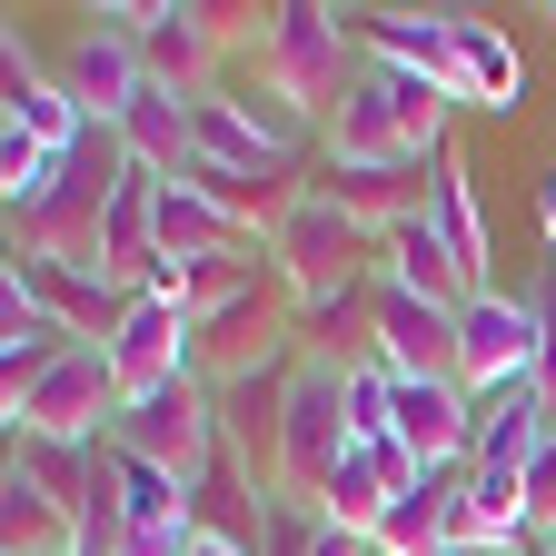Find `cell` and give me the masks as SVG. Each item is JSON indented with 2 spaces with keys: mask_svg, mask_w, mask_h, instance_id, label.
Here are the masks:
<instances>
[{
  "mask_svg": "<svg viewBox=\"0 0 556 556\" xmlns=\"http://www.w3.org/2000/svg\"><path fill=\"white\" fill-rule=\"evenodd\" d=\"M268 268L289 278L299 318L338 328V348H328V358H348V338H368V289H378V239H368L358 219H348V208H338L328 189H308V199L289 208V229L268 239Z\"/></svg>",
  "mask_w": 556,
  "mask_h": 556,
  "instance_id": "1",
  "label": "cell"
},
{
  "mask_svg": "<svg viewBox=\"0 0 556 556\" xmlns=\"http://www.w3.org/2000/svg\"><path fill=\"white\" fill-rule=\"evenodd\" d=\"M348 447H358V428H348V358L299 348L289 407H278V486H268V507H308L318 517V497H328V477L348 467Z\"/></svg>",
  "mask_w": 556,
  "mask_h": 556,
  "instance_id": "2",
  "label": "cell"
},
{
  "mask_svg": "<svg viewBox=\"0 0 556 556\" xmlns=\"http://www.w3.org/2000/svg\"><path fill=\"white\" fill-rule=\"evenodd\" d=\"M358 70H368L358 21L328 11V0H289V11L258 21V80H268L278 100H299L318 129L338 119V100H348V80H358Z\"/></svg>",
  "mask_w": 556,
  "mask_h": 556,
  "instance_id": "3",
  "label": "cell"
},
{
  "mask_svg": "<svg viewBox=\"0 0 556 556\" xmlns=\"http://www.w3.org/2000/svg\"><path fill=\"white\" fill-rule=\"evenodd\" d=\"M119 179H129L119 129H90V150H70L60 179L11 219V249H30V258H70V268H100V219H110Z\"/></svg>",
  "mask_w": 556,
  "mask_h": 556,
  "instance_id": "4",
  "label": "cell"
},
{
  "mask_svg": "<svg viewBox=\"0 0 556 556\" xmlns=\"http://www.w3.org/2000/svg\"><path fill=\"white\" fill-rule=\"evenodd\" d=\"M110 447H129V457L169 467L189 497H199V477L229 457V438H219V397H208L199 378H169V388H150V397H119Z\"/></svg>",
  "mask_w": 556,
  "mask_h": 556,
  "instance_id": "5",
  "label": "cell"
},
{
  "mask_svg": "<svg viewBox=\"0 0 556 556\" xmlns=\"http://www.w3.org/2000/svg\"><path fill=\"white\" fill-rule=\"evenodd\" d=\"M129 40L139 60H150V80L199 100V90H219V60L239 50V11H199V0H139L129 11Z\"/></svg>",
  "mask_w": 556,
  "mask_h": 556,
  "instance_id": "6",
  "label": "cell"
},
{
  "mask_svg": "<svg viewBox=\"0 0 556 556\" xmlns=\"http://www.w3.org/2000/svg\"><path fill=\"white\" fill-rule=\"evenodd\" d=\"M110 417H119V378H110V348H70V358L40 378V388H21L11 407H0V428L11 438H110Z\"/></svg>",
  "mask_w": 556,
  "mask_h": 556,
  "instance_id": "7",
  "label": "cell"
},
{
  "mask_svg": "<svg viewBox=\"0 0 556 556\" xmlns=\"http://www.w3.org/2000/svg\"><path fill=\"white\" fill-rule=\"evenodd\" d=\"M457 388L497 397V388H536V299L477 289L457 308Z\"/></svg>",
  "mask_w": 556,
  "mask_h": 556,
  "instance_id": "8",
  "label": "cell"
},
{
  "mask_svg": "<svg viewBox=\"0 0 556 556\" xmlns=\"http://www.w3.org/2000/svg\"><path fill=\"white\" fill-rule=\"evenodd\" d=\"M110 378H119V397H150L169 378H199V318L179 299H160V289H139L129 318H119V338H110Z\"/></svg>",
  "mask_w": 556,
  "mask_h": 556,
  "instance_id": "9",
  "label": "cell"
},
{
  "mask_svg": "<svg viewBox=\"0 0 556 556\" xmlns=\"http://www.w3.org/2000/svg\"><path fill=\"white\" fill-rule=\"evenodd\" d=\"M0 289H21V299H40L70 338H90V348H110L119 338V318H129V289H110L100 268H70V258H30V249H11L0 258Z\"/></svg>",
  "mask_w": 556,
  "mask_h": 556,
  "instance_id": "10",
  "label": "cell"
},
{
  "mask_svg": "<svg viewBox=\"0 0 556 556\" xmlns=\"http://www.w3.org/2000/svg\"><path fill=\"white\" fill-rule=\"evenodd\" d=\"M368 358L397 378H457V308L407 299V289H368Z\"/></svg>",
  "mask_w": 556,
  "mask_h": 556,
  "instance_id": "11",
  "label": "cell"
},
{
  "mask_svg": "<svg viewBox=\"0 0 556 556\" xmlns=\"http://www.w3.org/2000/svg\"><path fill=\"white\" fill-rule=\"evenodd\" d=\"M70 100H80L100 129H119L129 119V100L150 90V60H139V40H129V11H90V30L70 40Z\"/></svg>",
  "mask_w": 556,
  "mask_h": 556,
  "instance_id": "12",
  "label": "cell"
},
{
  "mask_svg": "<svg viewBox=\"0 0 556 556\" xmlns=\"http://www.w3.org/2000/svg\"><path fill=\"white\" fill-rule=\"evenodd\" d=\"M189 160L199 169H229V179H258V189H308L299 160L258 139V119L239 110V90H199L189 100Z\"/></svg>",
  "mask_w": 556,
  "mask_h": 556,
  "instance_id": "13",
  "label": "cell"
},
{
  "mask_svg": "<svg viewBox=\"0 0 556 556\" xmlns=\"http://www.w3.org/2000/svg\"><path fill=\"white\" fill-rule=\"evenodd\" d=\"M417 477H428V467H417L397 438H368V447H348V467L328 477V497H318V517L328 527H348V536H378V517L407 497V486Z\"/></svg>",
  "mask_w": 556,
  "mask_h": 556,
  "instance_id": "14",
  "label": "cell"
},
{
  "mask_svg": "<svg viewBox=\"0 0 556 556\" xmlns=\"http://www.w3.org/2000/svg\"><path fill=\"white\" fill-rule=\"evenodd\" d=\"M467 438H477V397L457 378H397V447L417 467H467Z\"/></svg>",
  "mask_w": 556,
  "mask_h": 556,
  "instance_id": "15",
  "label": "cell"
},
{
  "mask_svg": "<svg viewBox=\"0 0 556 556\" xmlns=\"http://www.w3.org/2000/svg\"><path fill=\"white\" fill-rule=\"evenodd\" d=\"M348 21H358V50L368 60L417 70L428 90L457 100V30H447V11H348Z\"/></svg>",
  "mask_w": 556,
  "mask_h": 556,
  "instance_id": "16",
  "label": "cell"
},
{
  "mask_svg": "<svg viewBox=\"0 0 556 556\" xmlns=\"http://www.w3.org/2000/svg\"><path fill=\"white\" fill-rule=\"evenodd\" d=\"M447 30H457V110H517L527 100V60H517V40L486 21V11H447Z\"/></svg>",
  "mask_w": 556,
  "mask_h": 556,
  "instance_id": "17",
  "label": "cell"
},
{
  "mask_svg": "<svg viewBox=\"0 0 556 556\" xmlns=\"http://www.w3.org/2000/svg\"><path fill=\"white\" fill-rule=\"evenodd\" d=\"M546 397L536 388H497V397H477V438H467V467L477 477H527V457L546 447Z\"/></svg>",
  "mask_w": 556,
  "mask_h": 556,
  "instance_id": "18",
  "label": "cell"
},
{
  "mask_svg": "<svg viewBox=\"0 0 556 556\" xmlns=\"http://www.w3.org/2000/svg\"><path fill=\"white\" fill-rule=\"evenodd\" d=\"M378 278H388V289H407V299H438V308H467V299H477L467 268H457V249L438 239V219L388 229V239H378Z\"/></svg>",
  "mask_w": 556,
  "mask_h": 556,
  "instance_id": "19",
  "label": "cell"
},
{
  "mask_svg": "<svg viewBox=\"0 0 556 556\" xmlns=\"http://www.w3.org/2000/svg\"><path fill=\"white\" fill-rule=\"evenodd\" d=\"M160 258H239V249H268V239H249L239 219L208 189H189V179H160Z\"/></svg>",
  "mask_w": 556,
  "mask_h": 556,
  "instance_id": "20",
  "label": "cell"
},
{
  "mask_svg": "<svg viewBox=\"0 0 556 556\" xmlns=\"http://www.w3.org/2000/svg\"><path fill=\"white\" fill-rule=\"evenodd\" d=\"M70 348H80V338H70L40 299H21V289H0V407H11L21 388H40L60 358H70Z\"/></svg>",
  "mask_w": 556,
  "mask_h": 556,
  "instance_id": "21",
  "label": "cell"
},
{
  "mask_svg": "<svg viewBox=\"0 0 556 556\" xmlns=\"http://www.w3.org/2000/svg\"><path fill=\"white\" fill-rule=\"evenodd\" d=\"M318 189H328V199H338L368 239H388V229H407V219H428L438 169H328Z\"/></svg>",
  "mask_w": 556,
  "mask_h": 556,
  "instance_id": "22",
  "label": "cell"
},
{
  "mask_svg": "<svg viewBox=\"0 0 556 556\" xmlns=\"http://www.w3.org/2000/svg\"><path fill=\"white\" fill-rule=\"evenodd\" d=\"M428 219H438V239L457 249L467 289H497V239H486V208H477V169H467L457 150L438 160V189H428Z\"/></svg>",
  "mask_w": 556,
  "mask_h": 556,
  "instance_id": "23",
  "label": "cell"
},
{
  "mask_svg": "<svg viewBox=\"0 0 556 556\" xmlns=\"http://www.w3.org/2000/svg\"><path fill=\"white\" fill-rule=\"evenodd\" d=\"M119 150H129V169H150V179H189V100L150 80L129 100V119H119Z\"/></svg>",
  "mask_w": 556,
  "mask_h": 556,
  "instance_id": "24",
  "label": "cell"
},
{
  "mask_svg": "<svg viewBox=\"0 0 556 556\" xmlns=\"http://www.w3.org/2000/svg\"><path fill=\"white\" fill-rule=\"evenodd\" d=\"M70 546H80V517L40 497L21 467H0V556H70Z\"/></svg>",
  "mask_w": 556,
  "mask_h": 556,
  "instance_id": "25",
  "label": "cell"
},
{
  "mask_svg": "<svg viewBox=\"0 0 556 556\" xmlns=\"http://www.w3.org/2000/svg\"><path fill=\"white\" fill-rule=\"evenodd\" d=\"M11 467L40 486V497H60L70 517L100 497V438H11Z\"/></svg>",
  "mask_w": 556,
  "mask_h": 556,
  "instance_id": "26",
  "label": "cell"
},
{
  "mask_svg": "<svg viewBox=\"0 0 556 556\" xmlns=\"http://www.w3.org/2000/svg\"><path fill=\"white\" fill-rule=\"evenodd\" d=\"M100 457H110V486H119V517H129V536H150V527H169V517H199V497L169 477V467H150V457H129V447H110L100 438Z\"/></svg>",
  "mask_w": 556,
  "mask_h": 556,
  "instance_id": "27",
  "label": "cell"
},
{
  "mask_svg": "<svg viewBox=\"0 0 556 556\" xmlns=\"http://www.w3.org/2000/svg\"><path fill=\"white\" fill-rule=\"evenodd\" d=\"M368 546H378V556H447V467H438V477H417L407 497L378 517Z\"/></svg>",
  "mask_w": 556,
  "mask_h": 556,
  "instance_id": "28",
  "label": "cell"
},
{
  "mask_svg": "<svg viewBox=\"0 0 556 556\" xmlns=\"http://www.w3.org/2000/svg\"><path fill=\"white\" fill-rule=\"evenodd\" d=\"M348 428H358V447L368 438H397V368H378L368 348L348 358Z\"/></svg>",
  "mask_w": 556,
  "mask_h": 556,
  "instance_id": "29",
  "label": "cell"
},
{
  "mask_svg": "<svg viewBox=\"0 0 556 556\" xmlns=\"http://www.w3.org/2000/svg\"><path fill=\"white\" fill-rule=\"evenodd\" d=\"M50 179H60V160L40 150V139H21L11 119H0V199H11V219H21V208H30Z\"/></svg>",
  "mask_w": 556,
  "mask_h": 556,
  "instance_id": "30",
  "label": "cell"
},
{
  "mask_svg": "<svg viewBox=\"0 0 556 556\" xmlns=\"http://www.w3.org/2000/svg\"><path fill=\"white\" fill-rule=\"evenodd\" d=\"M536 397H546V417H556V258H546V278H536Z\"/></svg>",
  "mask_w": 556,
  "mask_h": 556,
  "instance_id": "31",
  "label": "cell"
},
{
  "mask_svg": "<svg viewBox=\"0 0 556 556\" xmlns=\"http://www.w3.org/2000/svg\"><path fill=\"white\" fill-rule=\"evenodd\" d=\"M527 517H536V546H556V428H546V447L527 457Z\"/></svg>",
  "mask_w": 556,
  "mask_h": 556,
  "instance_id": "32",
  "label": "cell"
},
{
  "mask_svg": "<svg viewBox=\"0 0 556 556\" xmlns=\"http://www.w3.org/2000/svg\"><path fill=\"white\" fill-rule=\"evenodd\" d=\"M308 556H378V546H368V536H348V527H328V517H318V527H308Z\"/></svg>",
  "mask_w": 556,
  "mask_h": 556,
  "instance_id": "33",
  "label": "cell"
},
{
  "mask_svg": "<svg viewBox=\"0 0 556 556\" xmlns=\"http://www.w3.org/2000/svg\"><path fill=\"white\" fill-rule=\"evenodd\" d=\"M536 229H546V249H556V179L536 189Z\"/></svg>",
  "mask_w": 556,
  "mask_h": 556,
  "instance_id": "34",
  "label": "cell"
},
{
  "mask_svg": "<svg viewBox=\"0 0 556 556\" xmlns=\"http://www.w3.org/2000/svg\"><path fill=\"white\" fill-rule=\"evenodd\" d=\"M527 556H556V546H527Z\"/></svg>",
  "mask_w": 556,
  "mask_h": 556,
  "instance_id": "35",
  "label": "cell"
},
{
  "mask_svg": "<svg viewBox=\"0 0 556 556\" xmlns=\"http://www.w3.org/2000/svg\"><path fill=\"white\" fill-rule=\"evenodd\" d=\"M546 21H556V11H546Z\"/></svg>",
  "mask_w": 556,
  "mask_h": 556,
  "instance_id": "36",
  "label": "cell"
}]
</instances>
